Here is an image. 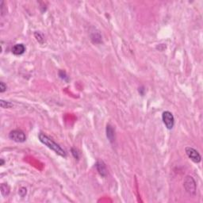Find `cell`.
<instances>
[{
    "label": "cell",
    "mask_w": 203,
    "mask_h": 203,
    "mask_svg": "<svg viewBox=\"0 0 203 203\" xmlns=\"http://www.w3.org/2000/svg\"><path fill=\"white\" fill-rule=\"evenodd\" d=\"M184 188L190 195L195 196L196 195V183L191 176H187L184 179Z\"/></svg>",
    "instance_id": "7a4b0ae2"
},
{
    "label": "cell",
    "mask_w": 203,
    "mask_h": 203,
    "mask_svg": "<svg viewBox=\"0 0 203 203\" xmlns=\"http://www.w3.org/2000/svg\"><path fill=\"white\" fill-rule=\"evenodd\" d=\"M6 88H7V87H6V85L4 82H0V92H1V93L5 92V91H6Z\"/></svg>",
    "instance_id": "2e32d148"
},
{
    "label": "cell",
    "mask_w": 203,
    "mask_h": 203,
    "mask_svg": "<svg viewBox=\"0 0 203 203\" xmlns=\"http://www.w3.org/2000/svg\"><path fill=\"white\" fill-rule=\"evenodd\" d=\"M185 151L187 153V156L192 160L194 163H200L202 160V156L196 149L191 148V147H187L185 148Z\"/></svg>",
    "instance_id": "5b68a950"
},
{
    "label": "cell",
    "mask_w": 203,
    "mask_h": 203,
    "mask_svg": "<svg viewBox=\"0 0 203 203\" xmlns=\"http://www.w3.org/2000/svg\"><path fill=\"white\" fill-rule=\"evenodd\" d=\"M38 138L40 141L43 144L47 146L48 148H50L52 151L55 152L57 155H59V156H61L62 157L67 156V153L65 150L63 148H61V146L59 145L57 143H56L54 140H52L51 138H49L47 135L44 134L42 133H40L38 134Z\"/></svg>",
    "instance_id": "6da1fadb"
},
{
    "label": "cell",
    "mask_w": 203,
    "mask_h": 203,
    "mask_svg": "<svg viewBox=\"0 0 203 203\" xmlns=\"http://www.w3.org/2000/svg\"><path fill=\"white\" fill-rule=\"evenodd\" d=\"M9 138L18 143L25 142L26 140V137H25L24 132L22 130H19V129H15V130L11 131L9 133Z\"/></svg>",
    "instance_id": "3957f363"
},
{
    "label": "cell",
    "mask_w": 203,
    "mask_h": 203,
    "mask_svg": "<svg viewBox=\"0 0 203 203\" xmlns=\"http://www.w3.org/2000/svg\"><path fill=\"white\" fill-rule=\"evenodd\" d=\"M106 137L110 143L115 141V131L110 125H107L106 126Z\"/></svg>",
    "instance_id": "ba28073f"
},
{
    "label": "cell",
    "mask_w": 203,
    "mask_h": 203,
    "mask_svg": "<svg viewBox=\"0 0 203 203\" xmlns=\"http://www.w3.org/2000/svg\"><path fill=\"white\" fill-rule=\"evenodd\" d=\"M91 39L94 43H100L102 42V37L100 35L99 32L97 31H94L93 33H91Z\"/></svg>",
    "instance_id": "9c48e42d"
},
{
    "label": "cell",
    "mask_w": 203,
    "mask_h": 203,
    "mask_svg": "<svg viewBox=\"0 0 203 203\" xmlns=\"http://www.w3.org/2000/svg\"><path fill=\"white\" fill-rule=\"evenodd\" d=\"M59 76L61 77L62 80H63L64 81L66 82H68L69 80V77L67 75L66 72L64 71H59Z\"/></svg>",
    "instance_id": "7c38bea8"
},
{
    "label": "cell",
    "mask_w": 203,
    "mask_h": 203,
    "mask_svg": "<svg viewBox=\"0 0 203 203\" xmlns=\"http://www.w3.org/2000/svg\"><path fill=\"white\" fill-rule=\"evenodd\" d=\"M34 36H35L36 39H37L40 43H43V42H44V37H43V35H42L41 33L36 32V33H34Z\"/></svg>",
    "instance_id": "4fadbf2b"
},
{
    "label": "cell",
    "mask_w": 203,
    "mask_h": 203,
    "mask_svg": "<svg viewBox=\"0 0 203 203\" xmlns=\"http://www.w3.org/2000/svg\"><path fill=\"white\" fill-rule=\"evenodd\" d=\"M71 154H72V156H74V158L75 159H80V152H79V151L75 148H71Z\"/></svg>",
    "instance_id": "5bb4252c"
},
{
    "label": "cell",
    "mask_w": 203,
    "mask_h": 203,
    "mask_svg": "<svg viewBox=\"0 0 203 203\" xmlns=\"http://www.w3.org/2000/svg\"><path fill=\"white\" fill-rule=\"evenodd\" d=\"M3 164H4V160H3V159H1V164H0V165L3 166Z\"/></svg>",
    "instance_id": "e0dca14e"
},
{
    "label": "cell",
    "mask_w": 203,
    "mask_h": 203,
    "mask_svg": "<svg viewBox=\"0 0 203 203\" xmlns=\"http://www.w3.org/2000/svg\"><path fill=\"white\" fill-rule=\"evenodd\" d=\"M162 120L168 129H172L175 125V118L170 111H164L162 114Z\"/></svg>",
    "instance_id": "277c9868"
},
{
    "label": "cell",
    "mask_w": 203,
    "mask_h": 203,
    "mask_svg": "<svg viewBox=\"0 0 203 203\" xmlns=\"http://www.w3.org/2000/svg\"><path fill=\"white\" fill-rule=\"evenodd\" d=\"M0 105H1V107H2V108H4V109L11 108V107L13 106V104H12L11 102L7 101H4V100H1V101H0Z\"/></svg>",
    "instance_id": "8fae6325"
},
{
    "label": "cell",
    "mask_w": 203,
    "mask_h": 203,
    "mask_svg": "<svg viewBox=\"0 0 203 203\" xmlns=\"http://www.w3.org/2000/svg\"><path fill=\"white\" fill-rule=\"evenodd\" d=\"M25 52V47L23 44H16L12 48V52L14 55H22Z\"/></svg>",
    "instance_id": "52a82bcc"
},
{
    "label": "cell",
    "mask_w": 203,
    "mask_h": 203,
    "mask_svg": "<svg viewBox=\"0 0 203 203\" xmlns=\"http://www.w3.org/2000/svg\"><path fill=\"white\" fill-rule=\"evenodd\" d=\"M26 192H27L26 188H25V187H22V188H20L19 191H18V194H19V195L21 196V197H24V196L26 195Z\"/></svg>",
    "instance_id": "9a60e30c"
},
{
    "label": "cell",
    "mask_w": 203,
    "mask_h": 203,
    "mask_svg": "<svg viewBox=\"0 0 203 203\" xmlns=\"http://www.w3.org/2000/svg\"><path fill=\"white\" fill-rule=\"evenodd\" d=\"M96 169L98 171V172L100 174V176L102 177H106L107 176V169L106 166L105 164V163L102 160H99L95 164Z\"/></svg>",
    "instance_id": "8992f818"
},
{
    "label": "cell",
    "mask_w": 203,
    "mask_h": 203,
    "mask_svg": "<svg viewBox=\"0 0 203 203\" xmlns=\"http://www.w3.org/2000/svg\"><path fill=\"white\" fill-rule=\"evenodd\" d=\"M1 193L3 196H7L10 193V187L7 184H1Z\"/></svg>",
    "instance_id": "30bf717a"
}]
</instances>
